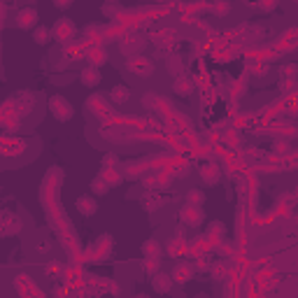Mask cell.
<instances>
[{"mask_svg":"<svg viewBox=\"0 0 298 298\" xmlns=\"http://www.w3.org/2000/svg\"><path fill=\"white\" fill-rule=\"evenodd\" d=\"M126 70L131 72V75H138V77L147 79L154 75L156 65H154V61H149L147 56H135V54H131V56L126 58Z\"/></svg>","mask_w":298,"mask_h":298,"instance_id":"cell-1","label":"cell"},{"mask_svg":"<svg viewBox=\"0 0 298 298\" xmlns=\"http://www.w3.org/2000/svg\"><path fill=\"white\" fill-rule=\"evenodd\" d=\"M49 112L56 121H70L75 117V107L70 105V100H65L63 96H51L49 98Z\"/></svg>","mask_w":298,"mask_h":298,"instance_id":"cell-2","label":"cell"},{"mask_svg":"<svg viewBox=\"0 0 298 298\" xmlns=\"http://www.w3.org/2000/svg\"><path fill=\"white\" fill-rule=\"evenodd\" d=\"M37 9L33 7H21L19 12H16V26L21 30H33L37 26Z\"/></svg>","mask_w":298,"mask_h":298,"instance_id":"cell-3","label":"cell"},{"mask_svg":"<svg viewBox=\"0 0 298 298\" xmlns=\"http://www.w3.org/2000/svg\"><path fill=\"white\" fill-rule=\"evenodd\" d=\"M51 35L56 37V40H61V42H68V40L75 37V23L70 19H58L56 26L51 28Z\"/></svg>","mask_w":298,"mask_h":298,"instance_id":"cell-4","label":"cell"},{"mask_svg":"<svg viewBox=\"0 0 298 298\" xmlns=\"http://www.w3.org/2000/svg\"><path fill=\"white\" fill-rule=\"evenodd\" d=\"M172 282H177V284H186V282H191L193 280V266L191 263H186V261H179L172 266Z\"/></svg>","mask_w":298,"mask_h":298,"instance_id":"cell-5","label":"cell"},{"mask_svg":"<svg viewBox=\"0 0 298 298\" xmlns=\"http://www.w3.org/2000/svg\"><path fill=\"white\" fill-rule=\"evenodd\" d=\"M179 219L189 224V226H200V221H203V210L200 205H191V203H186L182 207V212H179Z\"/></svg>","mask_w":298,"mask_h":298,"instance_id":"cell-6","label":"cell"},{"mask_svg":"<svg viewBox=\"0 0 298 298\" xmlns=\"http://www.w3.org/2000/svg\"><path fill=\"white\" fill-rule=\"evenodd\" d=\"M175 40H177V30L175 28H156L151 33V42L156 47H170V44H175Z\"/></svg>","mask_w":298,"mask_h":298,"instance_id":"cell-7","label":"cell"},{"mask_svg":"<svg viewBox=\"0 0 298 298\" xmlns=\"http://www.w3.org/2000/svg\"><path fill=\"white\" fill-rule=\"evenodd\" d=\"M193 89H196V82L191 77H186V75H177L175 82H172V91L177 93V96H182V98L191 96Z\"/></svg>","mask_w":298,"mask_h":298,"instance_id":"cell-8","label":"cell"},{"mask_svg":"<svg viewBox=\"0 0 298 298\" xmlns=\"http://www.w3.org/2000/svg\"><path fill=\"white\" fill-rule=\"evenodd\" d=\"M100 79H103V75H100V68H96V65H89V68H84V70H82V75H79V82H82L86 89L98 86Z\"/></svg>","mask_w":298,"mask_h":298,"instance_id":"cell-9","label":"cell"},{"mask_svg":"<svg viewBox=\"0 0 298 298\" xmlns=\"http://www.w3.org/2000/svg\"><path fill=\"white\" fill-rule=\"evenodd\" d=\"M75 207H77V212L84 214V217H93V214L98 212V203H96L93 196H79Z\"/></svg>","mask_w":298,"mask_h":298,"instance_id":"cell-10","label":"cell"},{"mask_svg":"<svg viewBox=\"0 0 298 298\" xmlns=\"http://www.w3.org/2000/svg\"><path fill=\"white\" fill-rule=\"evenodd\" d=\"M110 100H112L114 105H126L128 100H131V89H128L126 84L112 86V91H110Z\"/></svg>","mask_w":298,"mask_h":298,"instance_id":"cell-11","label":"cell"},{"mask_svg":"<svg viewBox=\"0 0 298 298\" xmlns=\"http://www.w3.org/2000/svg\"><path fill=\"white\" fill-rule=\"evenodd\" d=\"M172 277L170 275H165V273H156L154 275V280H151V287H154V291L156 294H168V291L172 289Z\"/></svg>","mask_w":298,"mask_h":298,"instance_id":"cell-12","label":"cell"},{"mask_svg":"<svg viewBox=\"0 0 298 298\" xmlns=\"http://www.w3.org/2000/svg\"><path fill=\"white\" fill-rule=\"evenodd\" d=\"M200 177L205 179L207 184H214V182H217V179H219V168H217V165H212V163H203L200 165Z\"/></svg>","mask_w":298,"mask_h":298,"instance_id":"cell-13","label":"cell"},{"mask_svg":"<svg viewBox=\"0 0 298 298\" xmlns=\"http://www.w3.org/2000/svg\"><path fill=\"white\" fill-rule=\"evenodd\" d=\"M100 177H103V179L107 182V186H119V184H121V179H124V175H121V172L117 170V168H105Z\"/></svg>","mask_w":298,"mask_h":298,"instance_id":"cell-14","label":"cell"},{"mask_svg":"<svg viewBox=\"0 0 298 298\" xmlns=\"http://www.w3.org/2000/svg\"><path fill=\"white\" fill-rule=\"evenodd\" d=\"M51 40V30L44 28V26H35L33 28V42L40 44V47H44V44Z\"/></svg>","mask_w":298,"mask_h":298,"instance_id":"cell-15","label":"cell"},{"mask_svg":"<svg viewBox=\"0 0 298 298\" xmlns=\"http://www.w3.org/2000/svg\"><path fill=\"white\" fill-rule=\"evenodd\" d=\"M142 254L158 259V256H161V245H158L156 240H145L142 242Z\"/></svg>","mask_w":298,"mask_h":298,"instance_id":"cell-16","label":"cell"},{"mask_svg":"<svg viewBox=\"0 0 298 298\" xmlns=\"http://www.w3.org/2000/svg\"><path fill=\"white\" fill-rule=\"evenodd\" d=\"M105 61H107V56H105V51H103V49H91V51H89V63H91V65L100 68Z\"/></svg>","mask_w":298,"mask_h":298,"instance_id":"cell-17","label":"cell"},{"mask_svg":"<svg viewBox=\"0 0 298 298\" xmlns=\"http://www.w3.org/2000/svg\"><path fill=\"white\" fill-rule=\"evenodd\" d=\"M91 191L93 193H98V196H105L107 191H110V186H107V182L103 177H96L91 182Z\"/></svg>","mask_w":298,"mask_h":298,"instance_id":"cell-18","label":"cell"},{"mask_svg":"<svg viewBox=\"0 0 298 298\" xmlns=\"http://www.w3.org/2000/svg\"><path fill=\"white\" fill-rule=\"evenodd\" d=\"M203 200H205V196L198 189H191V191L186 193V203H191V205H203Z\"/></svg>","mask_w":298,"mask_h":298,"instance_id":"cell-19","label":"cell"},{"mask_svg":"<svg viewBox=\"0 0 298 298\" xmlns=\"http://www.w3.org/2000/svg\"><path fill=\"white\" fill-rule=\"evenodd\" d=\"M142 270H145V273H156L158 270V259H154V256H145Z\"/></svg>","mask_w":298,"mask_h":298,"instance_id":"cell-20","label":"cell"},{"mask_svg":"<svg viewBox=\"0 0 298 298\" xmlns=\"http://www.w3.org/2000/svg\"><path fill=\"white\" fill-rule=\"evenodd\" d=\"M119 163V158H117V154H105V158H103V168H110V165H117Z\"/></svg>","mask_w":298,"mask_h":298,"instance_id":"cell-21","label":"cell"},{"mask_svg":"<svg viewBox=\"0 0 298 298\" xmlns=\"http://www.w3.org/2000/svg\"><path fill=\"white\" fill-rule=\"evenodd\" d=\"M228 9H231L228 0H221V2H217V5H214V12H217V14H228Z\"/></svg>","mask_w":298,"mask_h":298,"instance_id":"cell-22","label":"cell"},{"mask_svg":"<svg viewBox=\"0 0 298 298\" xmlns=\"http://www.w3.org/2000/svg\"><path fill=\"white\" fill-rule=\"evenodd\" d=\"M75 0H54V7L56 9H70Z\"/></svg>","mask_w":298,"mask_h":298,"instance_id":"cell-23","label":"cell"}]
</instances>
